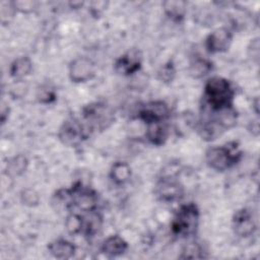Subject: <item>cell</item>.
I'll return each instance as SVG.
<instances>
[{"label":"cell","mask_w":260,"mask_h":260,"mask_svg":"<svg viewBox=\"0 0 260 260\" xmlns=\"http://www.w3.org/2000/svg\"><path fill=\"white\" fill-rule=\"evenodd\" d=\"M235 90L232 83L220 76L209 78L204 85L203 111L215 112L234 107Z\"/></svg>","instance_id":"cell-1"},{"label":"cell","mask_w":260,"mask_h":260,"mask_svg":"<svg viewBox=\"0 0 260 260\" xmlns=\"http://www.w3.org/2000/svg\"><path fill=\"white\" fill-rule=\"evenodd\" d=\"M241 158L242 152L235 141L221 146L210 147L205 153L206 164L209 168L217 172H223L231 169L237 165Z\"/></svg>","instance_id":"cell-2"},{"label":"cell","mask_w":260,"mask_h":260,"mask_svg":"<svg viewBox=\"0 0 260 260\" xmlns=\"http://www.w3.org/2000/svg\"><path fill=\"white\" fill-rule=\"evenodd\" d=\"M199 224V209L195 203H187L182 205L175 214L171 230L175 236L191 237L197 232Z\"/></svg>","instance_id":"cell-3"},{"label":"cell","mask_w":260,"mask_h":260,"mask_svg":"<svg viewBox=\"0 0 260 260\" xmlns=\"http://www.w3.org/2000/svg\"><path fill=\"white\" fill-rule=\"evenodd\" d=\"M82 122L89 132L105 130L114 122V114L103 103H92L82 109Z\"/></svg>","instance_id":"cell-4"},{"label":"cell","mask_w":260,"mask_h":260,"mask_svg":"<svg viewBox=\"0 0 260 260\" xmlns=\"http://www.w3.org/2000/svg\"><path fill=\"white\" fill-rule=\"evenodd\" d=\"M89 134V130L82 121L71 118L62 124L58 132V137L61 142L67 146H77L83 140L88 138Z\"/></svg>","instance_id":"cell-5"},{"label":"cell","mask_w":260,"mask_h":260,"mask_svg":"<svg viewBox=\"0 0 260 260\" xmlns=\"http://www.w3.org/2000/svg\"><path fill=\"white\" fill-rule=\"evenodd\" d=\"M72 199V207L76 206L81 211L87 212L98 208V194L89 187L83 186L81 182H76L69 189Z\"/></svg>","instance_id":"cell-6"},{"label":"cell","mask_w":260,"mask_h":260,"mask_svg":"<svg viewBox=\"0 0 260 260\" xmlns=\"http://www.w3.org/2000/svg\"><path fill=\"white\" fill-rule=\"evenodd\" d=\"M154 193L159 200L173 202L180 200L184 196V187L174 177L165 176L157 181Z\"/></svg>","instance_id":"cell-7"},{"label":"cell","mask_w":260,"mask_h":260,"mask_svg":"<svg viewBox=\"0 0 260 260\" xmlns=\"http://www.w3.org/2000/svg\"><path fill=\"white\" fill-rule=\"evenodd\" d=\"M170 116L168 105L162 101H151L144 104L137 113V118L146 125L157 122H165Z\"/></svg>","instance_id":"cell-8"},{"label":"cell","mask_w":260,"mask_h":260,"mask_svg":"<svg viewBox=\"0 0 260 260\" xmlns=\"http://www.w3.org/2000/svg\"><path fill=\"white\" fill-rule=\"evenodd\" d=\"M142 54L138 49H131L120 56L114 64L115 71L124 76H130L140 70Z\"/></svg>","instance_id":"cell-9"},{"label":"cell","mask_w":260,"mask_h":260,"mask_svg":"<svg viewBox=\"0 0 260 260\" xmlns=\"http://www.w3.org/2000/svg\"><path fill=\"white\" fill-rule=\"evenodd\" d=\"M69 77L73 82H85L94 76V63L87 57H77L69 64Z\"/></svg>","instance_id":"cell-10"},{"label":"cell","mask_w":260,"mask_h":260,"mask_svg":"<svg viewBox=\"0 0 260 260\" xmlns=\"http://www.w3.org/2000/svg\"><path fill=\"white\" fill-rule=\"evenodd\" d=\"M233 41V32L228 27H219L209 34L205 40V48L209 53H222L229 50Z\"/></svg>","instance_id":"cell-11"},{"label":"cell","mask_w":260,"mask_h":260,"mask_svg":"<svg viewBox=\"0 0 260 260\" xmlns=\"http://www.w3.org/2000/svg\"><path fill=\"white\" fill-rule=\"evenodd\" d=\"M233 229L235 234L242 238L253 235L256 230V223L251 211L246 208L236 211L233 216Z\"/></svg>","instance_id":"cell-12"},{"label":"cell","mask_w":260,"mask_h":260,"mask_svg":"<svg viewBox=\"0 0 260 260\" xmlns=\"http://www.w3.org/2000/svg\"><path fill=\"white\" fill-rule=\"evenodd\" d=\"M128 249L127 242L118 235L108 237L102 244V252L109 257H116L124 254Z\"/></svg>","instance_id":"cell-13"},{"label":"cell","mask_w":260,"mask_h":260,"mask_svg":"<svg viewBox=\"0 0 260 260\" xmlns=\"http://www.w3.org/2000/svg\"><path fill=\"white\" fill-rule=\"evenodd\" d=\"M145 136L147 140L156 146L162 145L169 136V128L165 122L147 124Z\"/></svg>","instance_id":"cell-14"},{"label":"cell","mask_w":260,"mask_h":260,"mask_svg":"<svg viewBox=\"0 0 260 260\" xmlns=\"http://www.w3.org/2000/svg\"><path fill=\"white\" fill-rule=\"evenodd\" d=\"M48 250L55 258L68 259L74 255L76 248L71 242L64 239H58L48 245Z\"/></svg>","instance_id":"cell-15"},{"label":"cell","mask_w":260,"mask_h":260,"mask_svg":"<svg viewBox=\"0 0 260 260\" xmlns=\"http://www.w3.org/2000/svg\"><path fill=\"white\" fill-rule=\"evenodd\" d=\"M85 215H82V230L81 234L87 237H92L102 226L103 216L95 209L85 212Z\"/></svg>","instance_id":"cell-16"},{"label":"cell","mask_w":260,"mask_h":260,"mask_svg":"<svg viewBox=\"0 0 260 260\" xmlns=\"http://www.w3.org/2000/svg\"><path fill=\"white\" fill-rule=\"evenodd\" d=\"M31 70L32 62L26 56L16 58L9 67L10 75L16 80H22V78L27 76L31 72Z\"/></svg>","instance_id":"cell-17"},{"label":"cell","mask_w":260,"mask_h":260,"mask_svg":"<svg viewBox=\"0 0 260 260\" xmlns=\"http://www.w3.org/2000/svg\"><path fill=\"white\" fill-rule=\"evenodd\" d=\"M110 177L116 185H124L131 178V168L125 161H116L111 168Z\"/></svg>","instance_id":"cell-18"},{"label":"cell","mask_w":260,"mask_h":260,"mask_svg":"<svg viewBox=\"0 0 260 260\" xmlns=\"http://www.w3.org/2000/svg\"><path fill=\"white\" fill-rule=\"evenodd\" d=\"M165 13L175 21H180L184 18L187 8V2L182 0H168L162 2Z\"/></svg>","instance_id":"cell-19"},{"label":"cell","mask_w":260,"mask_h":260,"mask_svg":"<svg viewBox=\"0 0 260 260\" xmlns=\"http://www.w3.org/2000/svg\"><path fill=\"white\" fill-rule=\"evenodd\" d=\"M213 64L210 60L196 57L189 66V74L193 78H201L212 70Z\"/></svg>","instance_id":"cell-20"},{"label":"cell","mask_w":260,"mask_h":260,"mask_svg":"<svg viewBox=\"0 0 260 260\" xmlns=\"http://www.w3.org/2000/svg\"><path fill=\"white\" fill-rule=\"evenodd\" d=\"M28 165L27 158L23 154H18L9 159L6 165V173L10 177H17L22 175Z\"/></svg>","instance_id":"cell-21"},{"label":"cell","mask_w":260,"mask_h":260,"mask_svg":"<svg viewBox=\"0 0 260 260\" xmlns=\"http://www.w3.org/2000/svg\"><path fill=\"white\" fill-rule=\"evenodd\" d=\"M65 225L69 234H81L82 230V215L78 213H69L65 220Z\"/></svg>","instance_id":"cell-22"},{"label":"cell","mask_w":260,"mask_h":260,"mask_svg":"<svg viewBox=\"0 0 260 260\" xmlns=\"http://www.w3.org/2000/svg\"><path fill=\"white\" fill-rule=\"evenodd\" d=\"M203 250L198 243H190L188 244L182 251V255L180 258L182 259H200L204 258Z\"/></svg>","instance_id":"cell-23"},{"label":"cell","mask_w":260,"mask_h":260,"mask_svg":"<svg viewBox=\"0 0 260 260\" xmlns=\"http://www.w3.org/2000/svg\"><path fill=\"white\" fill-rule=\"evenodd\" d=\"M175 74H176L175 66H174V64L171 61H169L166 64H164L159 68V70L157 71V78L161 82L170 83V82H172L174 80Z\"/></svg>","instance_id":"cell-24"},{"label":"cell","mask_w":260,"mask_h":260,"mask_svg":"<svg viewBox=\"0 0 260 260\" xmlns=\"http://www.w3.org/2000/svg\"><path fill=\"white\" fill-rule=\"evenodd\" d=\"M37 98L38 101L42 104H51L56 100V93L53 88L49 86H43L41 89H39Z\"/></svg>","instance_id":"cell-25"},{"label":"cell","mask_w":260,"mask_h":260,"mask_svg":"<svg viewBox=\"0 0 260 260\" xmlns=\"http://www.w3.org/2000/svg\"><path fill=\"white\" fill-rule=\"evenodd\" d=\"M14 10H18L22 13H29L37 8V2L35 1H12Z\"/></svg>","instance_id":"cell-26"},{"label":"cell","mask_w":260,"mask_h":260,"mask_svg":"<svg viewBox=\"0 0 260 260\" xmlns=\"http://www.w3.org/2000/svg\"><path fill=\"white\" fill-rule=\"evenodd\" d=\"M21 201L27 206H35L39 203V195L31 189H25L21 193Z\"/></svg>","instance_id":"cell-27"},{"label":"cell","mask_w":260,"mask_h":260,"mask_svg":"<svg viewBox=\"0 0 260 260\" xmlns=\"http://www.w3.org/2000/svg\"><path fill=\"white\" fill-rule=\"evenodd\" d=\"M8 116H9V109L7 108L5 110L4 108H2V110H1V122H2V124L5 123V121L8 118Z\"/></svg>","instance_id":"cell-28"}]
</instances>
